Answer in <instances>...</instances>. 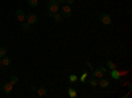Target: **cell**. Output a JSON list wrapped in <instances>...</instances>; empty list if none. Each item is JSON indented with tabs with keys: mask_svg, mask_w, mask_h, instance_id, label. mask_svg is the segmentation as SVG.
<instances>
[{
	"mask_svg": "<svg viewBox=\"0 0 132 98\" xmlns=\"http://www.w3.org/2000/svg\"><path fill=\"white\" fill-rule=\"evenodd\" d=\"M48 11L49 13H56L60 11V3L57 0H49L48 2Z\"/></svg>",
	"mask_w": 132,
	"mask_h": 98,
	"instance_id": "6da1fadb",
	"label": "cell"
},
{
	"mask_svg": "<svg viewBox=\"0 0 132 98\" xmlns=\"http://www.w3.org/2000/svg\"><path fill=\"white\" fill-rule=\"evenodd\" d=\"M99 20H101V23L103 25H111L112 24V19L108 13H101L99 15Z\"/></svg>",
	"mask_w": 132,
	"mask_h": 98,
	"instance_id": "7a4b0ae2",
	"label": "cell"
},
{
	"mask_svg": "<svg viewBox=\"0 0 132 98\" xmlns=\"http://www.w3.org/2000/svg\"><path fill=\"white\" fill-rule=\"evenodd\" d=\"M91 72H93V77L101 78V77H103V76L107 73V69L103 68V66H99V68H96V69H94V70H91Z\"/></svg>",
	"mask_w": 132,
	"mask_h": 98,
	"instance_id": "3957f363",
	"label": "cell"
},
{
	"mask_svg": "<svg viewBox=\"0 0 132 98\" xmlns=\"http://www.w3.org/2000/svg\"><path fill=\"white\" fill-rule=\"evenodd\" d=\"M71 13H73V9H71V5H63L62 8H61V15H62V17H70L71 16Z\"/></svg>",
	"mask_w": 132,
	"mask_h": 98,
	"instance_id": "277c9868",
	"label": "cell"
},
{
	"mask_svg": "<svg viewBox=\"0 0 132 98\" xmlns=\"http://www.w3.org/2000/svg\"><path fill=\"white\" fill-rule=\"evenodd\" d=\"M25 20L29 23V25H33V24H36L38 21V16L36 13H29V15L25 16Z\"/></svg>",
	"mask_w": 132,
	"mask_h": 98,
	"instance_id": "5b68a950",
	"label": "cell"
},
{
	"mask_svg": "<svg viewBox=\"0 0 132 98\" xmlns=\"http://www.w3.org/2000/svg\"><path fill=\"white\" fill-rule=\"evenodd\" d=\"M124 74H127L126 70H124V72H118L116 69H111V77H112L114 80H120V77H122V76H124Z\"/></svg>",
	"mask_w": 132,
	"mask_h": 98,
	"instance_id": "8992f818",
	"label": "cell"
},
{
	"mask_svg": "<svg viewBox=\"0 0 132 98\" xmlns=\"http://www.w3.org/2000/svg\"><path fill=\"white\" fill-rule=\"evenodd\" d=\"M98 85L101 86V88L106 89V88H108V86H110V81H108L107 78H103V77H101V78H98Z\"/></svg>",
	"mask_w": 132,
	"mask_h": 98,
	"instance_id": "52a82bcc",
	"label": "cell"
},
{
	"mask_svg": "<svg viewBox=\"0 0 132 98\" xmlns=\"http://www.w3.org/2000/svg\"><path fill=\"white\" fill-rule=\"evenodd\" d=\"M12 89H13V84H11L9 81L3 85V90H4L5 94H11V93H12Z\"/></svg>",
	"mask_w": 132,
	"mask_h": 98,
	"instance_id": "ba28073f",
	"label": "cell"
},
{
	"mask_svg": "<svg viewBox=\"0 0 132 98\" xmlns=\"http://www.w3.org/2000/svg\"><path fill=\"white\" fill-rule=\"evenodd\" d=\"M25 12H24V11L23 9H17L16 11V19L19 20V21H21V23H23V21L25 20Z\"/></svg>",
	"mask_w": 132,
	"mask_h": 98,
	"instance_id": "9c48e42d",
	"label": "cell"
},
{
	"mask_svg": "<svg viewBox=\"0 0 132 98\" xmlns=\"http://www.w3.org/2000/svg\"><path fill=\"white\" fill-rule=\"evenodd\" d=\"M49 16H50V17H53L56 23H61L62 19H63V17H62V15H61V13H58V12H56V13H49Z\"/></svg>",
	"mask_w": 132,
	"mask_h": 98,
	"instance_id": "30bf717a",
	"label": "cell"
},
{
	"mask_svg": "<svg viewBox=\"0 0 132 98\" xmlns=\"http://www.w3.org/2000/svg\"><path fill=\"white\" fill-rule=\"evenodd\" d=\"M36 90H37L38 97H46V95H48V90L44 88V86H41V88H38V89H36Z\"/></svg>",
	"mask_w": 132,
	"mask_h": 98,
	"instance_id": "8fae6325",
	"label": "cell"
},
{
	"mask_svg": "<svg viewBox=\"0 0 132 98\" xmlns=\"http://www.w3.org/2000/svg\"><path fill=\"white\" fill-rule=\"evenodd\" d=\"M68 95H69L70 98H75L78 94H77V90H75V89H73V88H68Z\"/></svg>",
	"mask_w": 132,
	"mask_h": 98,
	"instance_id": "7c38bea8",
	"label": "cell"
},
{
	"mask_svg": "<svg viewBox=\"0 0 132 98\" xmlns=\"http://www.w3.org/2000/svg\"><path fill=\"white\" fill-rule=\"evenodd\" d=\"M2 61H3V66H9V65H11V58L7 57V56L2 57Z\"/></svg>",
	"mask_w": 132,
	"mask_h": 98,
	"instance_id": "4fadbf2b",
	"label": "cell"
},
{
	"mask_svg": "<svg viewBox=\"0 0 132 98\" xmlns=\"http://www.w3.org/2000/svg\"><path fill=\"white\" fill-rule=\"evenodd\" d=\"M87 82H89V85H91L93 86V88H94V86H96L98 85V78H89V80H87Z\"/></svg>",
	"mask_w": 132,
	"mask_h": 98,
	"instance_id": "5bb4252c",
	"label": "cell"
},
{
	"mask_svg": "<svg viewBox=\"0 0 132 98\" xmlns=\"http://www.w3.org/2000/svg\"><path fill=\"white\" fill-rule=\"evenodd\" d=\"M9 82L11 84H17L19 82V77H17V76H11V77H9Z\"/></svg>",
	"mask_w": 132,
	"mask_h": 98,
	"instance_id": "9a60e30c",
	"label": "cell"
},
{
	"mask_svg": "<svg viewBox=\"0 0 132 98\" xmlns=\"http://www.w3.org/2000/svg\"><path fill=\"white\" fill-rule=\"evenodd\" d=\"M7 56V48L5 47H0V58Z\"/></svg>",
	"mask_w": 132,
	"mask_h": 98,
	"instance_id": "2e32d148",
	"label": "cell"
},
{
	"mask_svg": "<svg viewBox=\"0 0 132 98\" xmlns=\"http://www.w3.org/2000/svg\"><path fill=\"white\" fill-rule=\"evenodd\" d=\"M27 3H28L30 7H37V4H38V0H27Z\"/></svg>",
	"mask_w": 132,
	"mask_h": 98,
	"instance_id": "e0dca14e",
	"label": "cell"
},
{
	"mask_svg": "<svg viewBox=\"0 0 132 98\" xmlns=\"http://www.w3.org/2000/svg\"><path fill=\"white\" fill-rule=\"evenodd\" d=\"M69 81H70L71 84H74V82L78 81V77H77L75 74H70V76H69Z\"/></svg>",
	"mask_w": 132,
	"mask_h": 98,
	"instance_id": "ac0fdd59",
	"label": "cell"
},
{
	"mask_svg": "<svg viewBox=\"0 0 132 98\" xmlns=\"http://www.w3.org/2000/svg\"><path fill=\"white\" fill-rule=\"evenodd\" d=\"M107 68H110V69H116V65H115L111 60H108V61H107Z\"/></svg>",
	"mask_w": 132,
	"mask_h": 98,
	"instance_id": "d6986e66",
	"label": "cell"
},
{
	"mask_svg": "<svg viewBox=\"0 0 132 98\" xmlns=\"http://www.w3.org/2000/svg\"><path fill=\"white\" fill-rule=\"evenodd\" d=\"M86 77H87V73H86V72H85V73H83V74H82V76H81V77H79V78H78V80H79V81H81V82H82V84H83V82H86Z\"/></svg>",
	"mask_w": 132,
	"mask_h": 98,
	"instance_id": "ffe728a7",
	"label": "cell"
},
{
	"mask_svg": "<svg viewBox=\"0 0 132 98\" xmlns=\"http://www.w3.org/2000/svg\"><path fill=\"white\" fill-rule=\"evenodd\" d=\"M23 29L24 31H28L29 29V23H28V21H25V20L23 21Z\"/></svg>",
	"mask_w": 132,
	"mask_h": 98,
	"instance_id": "44dd1931",
	"label": "cell"
},
{
	"mask_svg": "<svg viewBox=\"0 0 132 98\" xmlns=\"http://www.w3.org/2000/svg\"><path fill=\"white\" fill-rule=\"evenodd\" d=\"M65 3L68 4V5H70V4H73V3H74V0H65Z\"/></svg>",
	"mask_w": 132,
	"mask_h": 98,
	"instance_id": "7402d4cb",
	"label": "cell"
},
{
	"mask_svg": "<svg viewBox=\"0 0 132 98\" xmlns=\"http://www.w3.org/2000/svg\"><path fill=\"white\" fill-rule=\"evenodd\" d=\"M86 65H87V66H89V68H90L91 70H93V65H91V64H90L89 61H86Z\"/></svg>",
	"mask_w": 132,
	"mask_h": 98,
	"instance_id": "603a6c76",
	"label": "cell"
},
{
	"mask_svg": "<svg viewBox=\"0 0 132 98\" xmlns=\"http://www.w3.org/2000/svg\"><path fill=\"white\" fill-rule=\"evenodd\" d=\"M57 2H58L60 4H65V0H57Z\"/></svg>",
	"mask_w": 132,
	"mask_h": 98,
	"instance_id": "cb8c5ba5",
	"label": "cell"
},
{
	"mask_svg": "<svg viewBox=\"0 0 132 98\" xmlns=\"http://www.w3.org/2000/svg\"><path fill=\"white\" fill-rule=\"evenodd\" d=\"M0 68H3V61H2V58H0Z\"/></svg>",
	"mask_w": 132,
	"mask_h": 98,
	"instance_id": "d4e9b609",
	"label": "cell"
},
{
	"mask_svg": "<svg viewBox=\"0 0 132 98\" xmlns=\"http://www.w3.org/2000/svg\"><path fill=\"white\" fill-rule=\"evenodd\" d=\"M98 2H99V0H98Z\"/></svg>",
	"mask_w": 132,
	"mask_h": 98,
	"instance_id": "484cf974",
	"label": "cell"
}]
</instances>
